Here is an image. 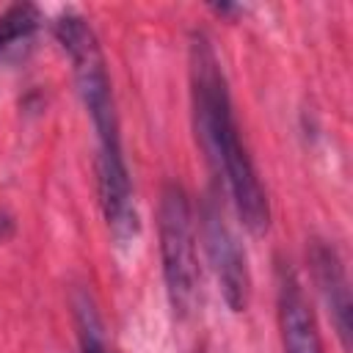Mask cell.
<instances>
[{
  "instance_id": "cell-1",
  "label": "cell",
  "mask_w": 353,
  "mask_h": 353,
  "mask_svg": "<svg viewBox=\"0 0 353 353\" xmlns=\"http://www.w3.org/2000/svg\"><path fill=\"white\" fill-rule=\"evenodd\" d=\"M55 39L63 47V52L72 61L77 94L91 116L94 132H97V188H99V204L102 215L108 221V229L116 240L127 243L138 234V212L132 201V185L130 171L121 152V135H119V116L113 102V88L105 66V55L99 50V41L88 22L66 11L55 19Z\"/></svg>"
},
{
  "instance_id": "cell-2",
  "label": "cell",
  "mask_w": 353,
  "mask_h": 353,
  "mask_svg": "<svg viewBox=\"0 0 353 353\" xmlns=\"http://www.w3.org/2000/svg\"><path fill=\"white\" fill-rule=\"evenodd\" d=\"M190 94H193L196 135L207 157L212 160L215 171L223 176L240 221L254 234H262L270 226V204L259 182V174L240 141L226 77L204 33L190 36Z\"/></svg>"
},
{
  "instance_id": "cell-3",
  "label": "cell",
  "mask_w": 353,
  "mask_h": 353,
  "mask_svg": "<svg viewBox=\"0 0 353 353\" xmlns=\"http://www.w3.org/2000/svg\"><path fill=\"white\" fill-rule=\"evenodd\" d=\"M160 265L168 303L176 317H188L199 303V259L196 232L188 193L179 182H165L157 201Z\"/></svg>"
},
{
  "instance_id": "cell-4",
  "label": "cell",
  "mask_w": 353,
  "mask_h": 353,
  "mask_svg": "<svg viewBox=\"0 0 353 353\" xmlns=\"http://www.w3.org/2000/svg\"><path fill=\"white\" fill-rule=\"evenodd\" d=\"M201 240L226 306L232 312H245L251 298V273L245 265V254L240 251V243L226 226L223 212L212 196H207L201 204Z\"/></svg>"
},
{
  "instance_id": "cell-5",
  "label": "cell",
  "mask_w": 353,
  "mask_h": 353,
  "mask_svg": "<svg viewBox=\"0 0 353 353\" xmlns=\"http://www.w3.org/2000/svg\"><path fill=\"white\" fill-rule=\"evenodd\" d=\"M276 314L284 353H323L312 306L290 262H279L276 268Z\"/></svg>"
},
{
  "instance_id": "cell-6",
  "label": "cell",
  "mask_w": 353,
  "mask_h": 353,
  "mask_svg": "<svg viewBox=\"0 0 353 353\" xmlns=\"http://www.w3.org/2000/svg\"><path fill=\"white\" fill-rule=\"evenodd\" d=\"M309 265H312V276L317 284V292L328 309V317L342 339V347H350V287H347V273L342 265V256L336 254V248L325 240H312L309 245Z\"/></svg>"
},
{
  "instance_id": "cell-7",
  "label": "cell",
  "mask_w": 353,
  "mask_h": 353,
  "mask_svg": "<svg viewBox=\"0 0 353 353\" xmlns=\"http://www.w3.org/2000/svg\"><path fill=\"white\" fill-rule=\"evenodd\" d=\"M41 25V14L33 3H14L0 14V58L11 55L33 39Z\"/></svg>"
},
{
  "instance_id": "cell-8",
  "label": "cell",
  "mask_w": 353,
  "mask_h": 353,
  "mask_svg": "<svg viewBox=\"0 0 353 353\" xmlns=\"http://www.w3.org/2000/svg\"><path fill=\"white\" fill-rule=\"evenodd\" d=\"M72 309H74V325H77V342H80V353H113L105 342V331L99 323V314L94 309V301L88 298V292H74L72 298Z\"/></svg>"
}]
</instances>
